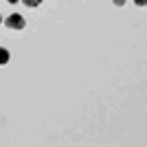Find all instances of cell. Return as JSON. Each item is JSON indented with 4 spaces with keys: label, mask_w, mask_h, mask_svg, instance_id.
I'll return each instance as SVG.
<instances>
[{
    "label": "cell",
    "mask_w": 147,
    "mask_h": 147,
    "mask_svg": "<svg viewBox=\"0 0 147 147\" xmlns=\"http://www.w3.org/2000/svg\"><path fill=\"white\" fill-rule=\"evenodd\" d=\"M0 24H2V16H0Z\"/></svg>",
    "instance_id": "obj_7"
},
{
    "label": "cell",
    "mask_w": 147,
    "mask_h": 147,
    "mask_svg": "<svg viewBox=\"0 0 147 147\" xmlns=\"http://www.w3.org/2000/svg\"><path fill=\"white\" fill-rule=\"evenodd\" d=\"M134 2H136V7H145L147 5V0H134Z\"/></svg>",
    "instance_id": "obj_4"
},
{
    "label": "cell",
    "mask_w": 147,
    "mask_h": 147,
    "mask_svg": "<svg viewBox=\"0 0 147 147\" xmlns=\"http://www.w3.org/2000/svg\"><path fill=\"white\" fill-rule=\"evenodd\" d=\"M112 2H114L117 7H123V5H125V0H112Z\"/></svg>",
    "instance_id": "obj_5"
},
{
    "label": "cell",
    "mask_w": 147,
    "mask_h": 147,
    "mask_svg": "<svg viewBox=\"0 0 147 147\" xmlns=\"http://www.w3.org/2000/svg\"><path fill=\"white\" fill-rule=\"evenodd\" d=\"M5 24H7V29H11V31H20V29L26 26V20H24V16H20V13H11V16L5 20Z\"/></svg>",
    "instance_id": "obj_1"
},
{
    "label": "cell",
    "mask_w": 147,
    "mask_h": 147,
    "mask_svg": "<svg viewBox=\"0 0 147 147\" xmlns=\"http://www.w3.org/2000/svg\"><path fill=\"white\" fill-rule=\"evenodd\" d=\"M9 59H11V53L0 46V64H9Z\"/></svg>",
    "instance_id": "obj_2"
},
{
    "label": "cell",
    "mask_w": 147,
    "mask_h": 147,
    "mask_svg": "<svg viewBox=\"0 0 147 147\" xmlns=\"http://www.w3.org/2000/svg\"><path fill=\"white\" fill-rule=\"evenodd\" d=\"M7 2H9V5H16V2H20V0H7Z\"/></svg>",
    "instance_id": "obj_6"
},
{
    "label": "cell",
    "mask_w": 147,
    "mask_h": 147,
    "mask_svg": "<svg viewBox=\"0 0 147 147\" xmlns=\"http://www.w3.org/2000/svg\"><path fill=\"white\" fill-rule=\"evenodd\" d=\"M22 2H24L29 9H33V7H40V5H42V0H22Z\"/></svg>",
    "instance_id": "obj_3"
}]
</instances>
